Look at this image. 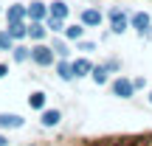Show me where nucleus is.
<instances>
[{
    "label": "nucleus",
    "mask_w": 152,
    "mask_h": 146,
    "mask_svg": "<svg viewBox=\"0 0 152 146\" xmlns=\"http://www.w3.org/2000/svg\"><path fill=\"white\" fill-rule=\"evenodd\" d=\"M31 59L37 62V65H54V51L51 48H45V45H37V48L31 51Z\"/></svg>",
    "instance_id": "obj_1"
},
{
    "label": "nucleus",
    "mask_w": 152,
    "mask_h": 146,
    "mask_svg": "<svg viewBox=\"0 0 152 146\" xmlns=\"http://www.w3.org/2000/svg\"><path fill=\"white\" fill-rule=\"evenodd\" d=\"M113 93H115L118 98H130L132 93H135V87H132L130 79H115V81H113Z\"/></svg>",
    "instance_id": "obj_2"
},
{
    "label": "nucleus",
    "mask_w": 152,
    "mask_h": 146,
    "mask_svg": "<svg viewBox=\"0 0 152 146\" xmlns=\"http://www.w3.org/2000/svg\"><path fill=\"white\" fill-rule=\"evenodd\" d=\"M132 28H135L141 37H147V34H149V14H147V11H138V14H132Z\"/></svg>",
    "instance_id": "obj_3"
},
{
    "label": "nucleus",
    "mask_w": 152,
    "mask_h": 146,
    "mask_svg": "<svg viewBox=\"0 0 152 146\" xmlns=\"http://www.w3.org/2000/svg\"><path fill=\"white\" fill-rule=\"evenodd\" d=\"M23 124H26V121H23L20 115H14V113H0V126H3V129H20Z\"/></svg>",
    "instance_id": "obj_4"
},
{
    "label": "nucleus",
    "mask_w": 152,
    "mask_h": 146,
    "mask_svg": "<svg viewBox=\"0 0 152 146\" xmlns=\"http://www.w3.org/2000/svg\"><path fill=\"white\" fill-rule=\"evenodd\" d=\"M110 20H113V34H124V31H127V17L121 14L118 9L110 11Z\"/></svg>",
    "instance_id": "obj_5"
},
{
    "label": "nucleus",
    "mask_w": 152,
    "mask_h": 146,
    "mask_svg": "<svg viewBox=\"0 0 152 146\" xmlns=\"http://www.w3.org/2000/svg\"><path fill=\"white\" fill-rule=\"evenodd\" d=\"M59 118H62L59 110H45V113H42V126H56Z\"/></svg>",
    "instance_id": "obj_6"
},
{
    "label": "nucleus",
    "mask_w": 152,
    "mask_h": 146,
    "mask_svg": "<svg viewBox=\"0 0 152 146\" xmlns=\"http://www.w3.org/2000/svg\"><path fill=\"white\" fill-rule=\"evenodd\" d=\"M82 23H85V25H99V23H102V14H99L96 9H87L85 14H82Z\"/></svg>",
    "instance_id": "obj_7"
},
{
    "label": "nucleus",
    "mask_w": 152,
    "mask_h": 146,
    "mask_svg": "<svg viewBox=\"0 0 152 146\" xmlns=\"http://www.w3.org/2000/svg\"><path fill=\"white\" fill-rule=\"evenodd\" d=\"M56 73H59V79H62V81H71V79H73V65H68V62H59V65H56Z\"/></svg>",
    "instance_id": "obj_8"
},
{
    "label": "nucleus",
    "mask_w": 152,
    "mask_h": 146,
    "mask_svg": "<svg viewBox=\"0 0 152 146\" xmlns=\"http://www.w3.org/2000/svg\"><path fill=\"white\" fill-rule=\"evenodd\" d=\"M93 70V65L87 59H76L73 62V76H85V73H90Z\"/></svg>",
    "instance_id": "obj_9"
},
{
    "label": "nucleus",
    "mask_w": 152,
    "mask_h": 146,
    "mask_svg": "<svg viewBox=\"0 0 152 146\" xmlns=\"http://www.w3.org/2000/svg\"><path fill=\"white\" fill-rule=\"evenodd\" d=\"M9 28H11V31H9V34H11V39H23V37H26V34H28V28L23 25L20 20H17V23H11Z\"/></svg>",
    "instance_id": "obj_10"
},
{
    "label": "nucleus",
    "mask_w": 152,
    "mask_h": 146,
    "mask_svg": "<svg viewBox=\"0 0 152 146\" xmlns=\"http://www.w3.org/2000/svg\"><path fill=\"white\" fill-rule=\"evenodd\" d=\"M51 17H56V20H65V17H68V6L62 3V0H59V3H54V6H51Z\"/></svg>",
    "instance_id": "obj_11"
},
{
    "label": "nucleus",
    "mask_w": 152,
    "mask_h": 146,
    "mask_svg": "<svg viewBox=\"0 0 152 146\" xmlns=\"http://www.w3.org/2000/svg\"><path fill=\"white\" fill-rule=\"evenodd\" d=\"M28 17H31V20H42L45 17V6L42 3H31L28 6Z\"/></svg>",
    "instance_id": "obj_12"
},
{
    "label": "nucleus",
    "mask_w": 152,
    "mask_h": 146,
    "mask_svg": "<svg viewBox=\"0 0 152 146\" xmlns=\"http://www.w3.org/2000/svg\"><path fill=\"white\" fill-rule=\"evenodd\" d=\"M28 104H31L34 110H42L45 107V93H31V96H28Z\"/></svg>",
    "instance_id": "obj_13"
},
{
    "label": "nucleus",
    "mask_w": 152,
    "mask_h": 146,
    "mask_svg": "<svg viewBox=\"0 0 152 146\" xmlns=\"http://www.w3.org/2000/svg\"><path fill=\"white\" fill-rule=\"evenodd\" d=\"M23 14H26V9H23V6H11L9 9V23H17V20H23Z\"/></svg>",
    "instance_id": "obj_14"
},
{
    "label": "nucleus",
    "mask_w": 152,
    "mask_h": 146,
    "mask_svg": "<svg viewBox=\"0 0 152 146\" xmlns=\"http://www.w3.org/2000/svg\"><path fill=\"white\" fill-rule=\"evenodd\" d=\"M90 76H93V81H96V84H107V70H104V68H93Z\"/></svg>",
    "instance_id": "obj_15"
},
{
    "label": "nucleus",
    "mask_w": 152,
    "mask_h": 146,
    "mask_svg": "<svg viewBox=\"0 0 152 146\" xmlns=\"http://www.w3.org/2000/svg\"><path fill=\"white\" fill-rule=\"evenodd\" d=\"M28 34H31V39H42V37H45L48 31H45V28L39 25V20H34V25L28 28Z\"/></svg>",
    "instance_id": "obj_16"
},
{
    "label": "nucleus",
    "mask_w": 152,
    "mask_h": 146,
    "mask_svg": "<svg viewBox=\"0 0 152 146\" xmlns=\"http://www.w3.org/2000/svg\"><path fill=\"white\" fill-rule=\"evenodd\" d=\"M82 31H85L82 25H68V28H65V37H68V39H79Z\"/></svg>",
    "instance_id": "obj_17"
},
{
    "label": "nucleus",
    "mask_w": 152,
    "mask_h": 146,
    "mask_svg": "<svg viewBox=\"0 0 152 146\" xmlns=\"http://www.w3.org/2000/svg\"><path fill=\"white\" fill-rule=\"evenodd\" d=\"M28 56H31V54H28V48H14V59L17 62H26Z\"/></svg>",
    "instance_id": "obj_18"
},
{
    "label": "nucleus",
    "mask_w": 152,
    "mask_h": 146,
    "mask_svg": "<svg viewBox=\"0 0 152 146\" xmlns=\"http://www.w3.org/2000/svg\"><path fill=\"white\" fill-rule=\"evenodd\" d=\"M11 48V34H0V51H9Z\"/></svg>",
    "instance_id": "obj_19"
},
{
    "label": "nucleus",
    "mask_w": 152,
    "mask_h": 146,
    "mask_svg": "<svg viewBox=\"0 0 152 146\" xmlns=\"http://www.w3.org/2000/svg\"><path fill=\"white\" fill-rule=\"evenodd\" d=\"M48 28H51V31H62V20L51 17V20H48Z\"/></svg>",
    "instance_id": "obj_20"
},
{
    "label": "nucleus",
    "mask_w": 152,
    "mask_h": 146,
    "mask_svg": "<svg viewBox=\"0 0 152 146\" xmlns=\"http://www.w3.org/2000/svg\"><path fill=\"white\" fill-rule=\"evenodd\" d=\"M6 73H9V65H0V79H3Z\"/></svg>",
    "instance_id": "obj_21"
},
{
    "label": "nucleus",
    "mask_w": 152,
    "mask_h": 146,
    "mask_svg": "<svg viewBox=\"0 0 152 146\" xmlns=\"http://www.w3.org/2000/svg\"><path fill=\"white\" fill-rule=\"evenodd\" d=\"M6 143H9V141H6V138H0V146H6Z\"/></svg>",
    "instance_id": "obj_22"
},
{
    "label": "nucleus",
    "mask_w": 152,
    "mask_h": 146,
    "mask_svg": "<svg viewBox=\"0 0 152 146\" xmlns=\"http://www.w3.org/2000/svg\"><path fill=\"white\" fill-rule=\"evenodd\" d=\"M149 104H152V93H149Z\"/></svg>",
    "instance_id": "obj_23"
}]
</instances>
